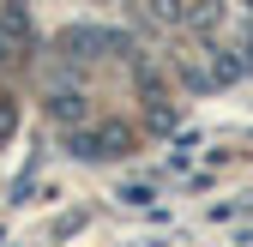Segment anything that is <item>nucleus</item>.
I'll list each match as a JSON object with an SVG mask.
<instances>
[{
  "instance_id": "f257e3e1",
  "label": "nucleus",
  "mask_w": 253,
  "mask_h": 247,
  "mask_svg": "<svg viewBox=\"0 0 253 247\" xmlns=\"http://www.w3.org/2000/svg\"><path fill=\"white\" fill-rule=\"evenodd\" d=\"M97 151H103V157H126V127H103L97 133Z\"/></svg>"
},
{
  "instance_id": "f03ea898",
  "label": "nucleus",
  "mask_w": 253,
  "mask_h": 247,
  "mask_svg": "<svg viewBox=\"0 0 253 247\" xmlns=\"http://www.w3.org/2000/svg\"><path fill=\"white\" fill-rule=\"evenodd\" d=\"M54 115L60 121H79L84 115V97H79V90H54Z\"/></svg>"
},
{
  "instance_id": "7ed1b4c3",
  "label": "nucleus",
  "mask_w": 253,
  "mask_h": 247,
  "mask_svg": "<svg viewBox=\"0 0 253 247\" xmlns=\"http://www.w3.org/2000/svg\"><path fill=\"white\" fill-rule=\"evenodd\" d=\"M6 127H12V109H6V103H0V133H6Z\"/></svg>"
},
{
  "instance_id": "20e7f679",
  "label": "nucleus",
  "mask_w": 253,
  "mask_h": 247,
  "mask_svg": "<svg viewBox=\"0 0 253 247\" xmlns=\"http://www.w3.org/2000/svg\"><path fill=\"white\" fill-rule=\"evenodd\" d=\"M247 67H253V42H247Z\"/></svg>"
}]
</instances>
